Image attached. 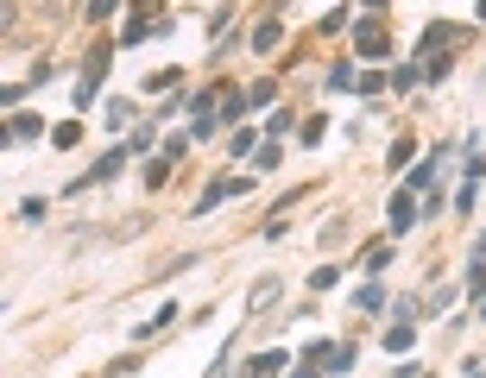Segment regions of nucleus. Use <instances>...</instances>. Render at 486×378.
Returning <instances> with one entry per match:
<instances>
[{"instance_id": "f257e3e1", "label": "nucleus", "mask_w": 486, "mask_h": 378, "mask_svg": "<svg viewBox=\"0 0 486 378\" xmlns=\"http://www.w3.org/2000/svg\"><path fill=\"white\" fill-rule=\"evenodd\" d=\"M348 32H354V57H360L367 70H379V64L392 57V32L379 26V13H360V20H354Z\"/></svg>"}, {"instance_id": "f03ea898", "label": "nucleus", "mask_w": 486, "mask_h": 378, "mask_svg": "<svg viewBox=\"0 0 486 378\" xmlns=\"http://www.w3.org/2000/svg\"><path fill=\"white\" fill-rule=\"evenodd\" d=\"M108 57H114V39L89 45V57H83V83H76V108H95V101H102V76H108Z\"/></svg>"}, {"instance_id": "7ed1b4c3", "label": "nucleus", "mask_w": 486, "mask_h": 378, "mask_svg": "<svg viewBox=\"0 0 486 378\" xmlns=\"http://www.w3.org/2000/svg\"><path fill=\"white\" fill-rule=\"evenodd\" d=\"M158 20H164V0H133V13H127V26H120V45L133 51V45L158 39Z\"/></svg>"}, {"instance_id": "20e7f679", "label": "nucleus", "mask_w": 486, "mask_h": 378, "mask_svg": "<svg viewBox=\"0 0 486 378\" xmlns=\"http://www.w3.org/2000/svg\"><path fill=\"white\" fill-rule=\"evenodd\" d=\"M417 221H423V196H417L411 183H398V189H392V202H385V227H392V240H398V233H411Z\"/></svg>"}, {"instance_id": "39448f33", "label": "nucleus", "mask_w": 486, "mask_h": 378, "mask_svg": "<svg viewBox=\"0 0 486 378\" xmlns=\"http://www.w3.org/2000/svg\"><path fill=\"white\" fill-rule=\"evenodd\" d=\"M247 189H253L247 177H208V183H202V196L190 202V215H215L221 202H240V196H247Z\"/></svg>"}, {"instance_id": "423d86ee", "label": "nucleus", "mask_w": 486, "mask_h": 378, "mask_svg": "<svg viewBox=\"0 0 486 378\" xmlns=\"http://www.w3.org/2000/svg\"><path fill=\"white\" fill-rule=\"evenodd\" d=\"M127 158H133L127 145H114V152H102V158H95V164H89V171H83V177H76V183L64 189V196H83V189H95V183H114V177L127 171Z\"/></svg>"}, {"instance_id": "0eeeda50", "label": "nucleus", "mask_w": 486, "mask_h": 378, "mask_svg": "<svg viewBox=\"0 0 486 378\" xmlns=\"http://www.w3.org/2000/svg\"><path fill=\"white\" fill-rule=\"evenodd\" d=\"M455 39H461V26H448V20L423 26V39H417V64H429V57H442V51H455Z\"/></svg>"}, {"instance_id": "6e6552de", "label": "nucleus", "mask_w": 486, "mask_h": 378, "mask_svg": "<svg viewBox=\"0 0 486 378\" xmlns=\"http://www.w3.org/2000/svg\"><path fill=\"white\" fill-rule=\"evenodd\" d=\"M285 365H291V353H285V347H266V353H253L247 365H240L234 378H278Z\"/></svg>"}, {"instance_id": "1a4fd4ad", "label": "nucleus", "mask_w": 486, "mask_h": 378, "mask_svg": "<svg viewBox=\"0 0 486 378\" xmlns=\"http://www.w3.org/2000/svg\"><path fill=\"white\" fill-rule=\"evenodd\" d=\"M39 133H45V120H39V114H26V108L7 120V145H26V139H39Z\"/></svg>"}, {"instance_id": "9d476101", "label": "nucleus", "mask_w": 486, "mask_h": 378, "mask_svg": "<svg viewBox=\"0 0 486 378\" xmlns=\"http://www.w3.org/2000/svg\"><path fill=\"white\" fill-rule=\"evenodd\" d=\"M171 171H177V158H171V152H152V158H146V171H139V183H146V189H164V177H171Z\"/></svg>"}, {"instance_id": "9b49d317", "label": "nucleus", "mask_w": 486, "mask_h": 378, "mask_svg": "<svg viewBox=\"0 0 486 378\" xmlns=\"http://www.w3.org/2000/svg\"><path fill=\"white\" fill-rule=\"evenodd\" d=\"M379 347H385V353H398V359H404V353H411V347H417V321H392V328H385V340H379Z\"/></svg>"}, {"instance_id": "f8f14e48", "label": "nucleus", "mask_w": 486, "mask_h": 378, "mask_svg": "<svg viewBox=\"0 0 486 378\" xmlns=\"http://www.w3.org/2000/svg\"><path fill=\"white\" fill-rule=\"evenodd\" d=\"M221 89H227V83H208V89H190V95H183V108H190V120H196V114H215V101H221Z\"/></svg>"}, {"instance_id": "ddd939ff", "label": "nucleus", "mask_w": 486, "mask_h": 378, "mask_svg": "<svg viewBox=\"0 0 486 378\" xmlns=\"http://www.w3.org/2000/svg\"><path fill=\"white\" fill-rule=\"evenodd\" d=\"M354 309H367V315H379V309H392V296L379 290V277H367V284L354 290Z\"/></svg>"}, {"instance_id": "4468645a", "label": "nucleus", "mask_w": 486, "mask_h": 378, "mask_svg": "<svg viewBox=\"0 0 486 378\" xmlns=\"http://www.w3.org/2000/svg\"><path fill=\"white\" fill-rule=\"evenodd\" d=\"M108 127H114V133H120V127L133 133V127H139V108H133L127 95H114V101H108Z\"/></svg>"}, {"instance_id": "2eb2a0df", "label": "nucleus", "mask_w": 486, "mask_h": 378, "mask_svg": "<svg viewBox=\"0 0 486 378\" xmlns=\"http://www.w3.org/2000/svg\"><path fill=\"white\" fill-rule=\"evenodd\" d=\"M171 321H177V303H164V309H152V315H146V321L133 328V340H152V334H158V328H171Z\"/></svg>"}, {"instance_id": "dca6fc26", "label": "nucleus", "mask_w": 486, "mask_h": 378, "mask_svg": "<svg viewBox=\"0 0 486 378\" xmlns=\"http://www.w3.org/2000/svg\"><path fill=\"white\" fill-rule=\"evenodd\" d=\"M215 114H221V127H240V114H247V89H227Z\"/></svg>"}, {"instance_id": "f3484780", "label": "nucleus", "mask_w": 486, "mask_h": 378, "mask_svg": "<svg viewBox=\"0 0 486 378\" xmlns=\"http://www.w3.org/2000/svg\"><path fill=\"white\" fill-rule=\"evenodd\" d=\"M278 39H285V26H278V13H272V20H260V26H253V39H247V45H253V51H272Z\"/></svg>"}, {"instance_id": "a211bd4d", "label": "nucleus", "mask_w": 486, "mask_h": 378, "mask_svg": "<svg viewBox=\"0 0 486 378\" xmlns=\"http://www.w3.org/2000/svg\"><path fill=\"white\" fill-rule=\"evenodd\" d=\"M51 145H57V152H76V145H83V120H57V127H51Z\"/></svg>"}, {"instance_id": "6ab92c4d", "label": "nucleus", "mask_w": 486, "mask_h": 378, "mask_svg": "<svg viewBox=\"0 0 486 378\" xmlns=\"http://www.w3.org/2000/svg\"><path fill=\"white\" fill-rule=\"evenodd\" d=\"M385 164H392V171H411V164H417V139H392V145H385Z\"/></svg>"}, {"instance_id": "aec40b11", "label": "nucleus", "mask_w": 486, "mask_h": 378, "mask_svg": "<svg viewBox=\"0 0 486 378\" xmlns=\"http://www.w3.org/2000/svg\"><path fill=\"white\" fill-rule=\"evenodd\" d=\"M272 303H278V277H260V284L247 290V309L260 315V309H272Z\"/></svg>"}, {"instance_id": "412c9836", "label": "nucleus", "mask_w": 486, "mask_h": 378, "mask_svg": "<svg viewBox=\"0 0 486 378\" xmlns=\"http://www.w3.org/2000/svg\"><path fill=\"white\" fill-rule=\"evenodd\" d=\"M448 70H455V51H442V57H429V64H423V89H436V83H448Z\"/></svg>"}, {"instance_id": "4be33fe9", "label": "nucleus", "mask_w": 486, "mask_h": 378, "mask_svg": "<svg viewBox=\"0 0 486 378\" xmlns=\"http://www.w3.org/2000/svg\"><path fill=\"white\" fill-rule=\"evenodd\" d=\"M354 83H360V70H354V57H341V64H329V89H348V95H354Z\"/></svg>"}, {"instance_id": "5701e85b", "label": "nucleus", "mask_w": 486, "mask_h": 378, "mask_svg": "<svg viewBox=\"0 0 486 378\" xmlns=\"http://www.w3.org/2000/svg\"><path fill=\"white\" fill-rule=\"evenodd\" d=\"M392 89H398V95L423 89V64H398V70H392Z\"/></svg>"}, {"instance_id": "b1692460", "label": "nucleus", "mask_w": 486, "mask_h": 378, "mask_svg": "<svg viewBox=\"0 0 486 378\" xmlns=\"http://www.w3.org/2000/svg\"><path fill=\"white\" fill-rule=\"evenodd\" d=\"M152 145H164V139H158V120H139L133 139H127V152H152Z\"/></svg>"}, {"instance_id": "393cba45", "label": "nucleus", "mask_w": 486, "mask_h": 378, "mask_svg": "<svg viewBox=\"0 0 486 378\" xmlns=\"http://www.w3.org/2000/svg\"><path fill=\"white\" fill-rule=\"evenodd\" d=\"M379 89H392V76H385V70H360V83H354V95H367V101H373Z\"/></svg>"}, {"instance_id": "a878e982", "label": "nucleus", "mask_w": 486, "mask_h": 378, "mask_svg": "<svg viewBox=\"0 0 486 378\" xmlns=\"http://www.w3.org/2000/svg\"><path fill=\"white\" fill-rule=\"evenodd\" d=\"M227 152H234V158H253V152H260V133H247V127H234Z\"/></svg>"}, {"instance_id": "bb28decb", "label": "nucleus", "mask_w": 486, "mask_h": 378, "mask_svg": "<svg viewBox=\"0 0 486 378\" xmlns=\"http://www.w3.org/2000/svg\"><path fill=\"white\" fill-rule=\"evenodd\" d=\"M354 359H360V347H354V340H341V347L329 353V372H354Z\"/></svg>"}, {"instance_id": "cd10ccee", "label": "nucleus", "mask_w": 486, "mask_h": 378, "mask_svg": "<svg viewBox=\"0 0 486 378\" xmlns=\"http://www.w3.org/2000/svg\"><path fill=\"white\" fill-rule=\"evenodd\" d=\"M461 183H473V189H486V158H480V152H467V171H461Z\"/></svg>"}, {"instance_id": "c85d7f7f", "label": "nucleus", "mask_w": 486, "mask_h": 378, "mask_svg": "<svg viewBox=\"0 0 486 378\" xmlns=\"http://www.w3.org/2000/svg\"><path fill=\"white\" fill-rule=\"evenodd\" d=\"M83 13H89V26H102V20H114V13H120V0H89Z\"/></svg>"}, {"instance_id": "c756f323", "label": "nucleus", "mask_w": 486, "mask_h": 378, "mask_svg": "<svg viewBox=\"0 0 486 378\" xmlns=\"http://www.w3.org/2000/svg\"><path fill=\"white\" fill-rule=\"evenodd\" d=\"M272 95H278L272 83H247V108H272Z\"/></svg>"}, {"instance_id": "7c9ffc66", "label": "nucleus", "mask_w": 486, "mask_h": 378, "mask_svg": "<svg viewBox=\"0 0 486 378\" xmlns=\"http://www.w3.org/2000/svg\"><path fill=\"white\" fill-rule=\"evenodd\" d=\"M335 284H341V271H335V265H316V277H310V290L323 296V290H335Z\"/></svg>"}, {"instance_id": "2f4dec72", "label": "nucleus", "mask_w": 486, "mask_h": 378, "mask_svg": "<svg viewBox=\"0 0 486 378\" xmlns=\"http://www.w3.org/2000/svg\"><path fill=\"white\" fill-rule=\"evenodd\" d=\"M467 296H486V259L467 265Z\"/></svg>"}, {"instance_id": "473e14b6", "label": "nucleus", "mask_w": 486, "mask_h": 378, "mask_svg": "<svg viewBox=\"0 0 486 378\" xmlns=\"http://www.w3.org/2000/svg\"><path fill=\"white\" fill-rule=\"evenodd\" d=\"M348 26H354V13H348V7H335V13H323V32H348Z\"/></svg>"}, {"instance_id": "72a5a7b5", "label": "nucleus", "mask_w": 486, "mask_h": 378, "mask_svg": "<svg viewBox=\"0 0 486 378\" xmlns=\"http://www.w3.org/2000/svg\"><path fill=\"white\" fill-rule=\"evenodd\" d=\"M146 89H152V95H171V89H177V70H158V76H146Z\"/></svg>"}, {"instance_id": "f704fd0d", "label": "nucleus", "mask_w": 486, "mask_h": 378, "mask_svg": "<svg viewBox=\"0 0 486 378\" xmlns=\"http://www.w3.org/2000/svg\"><path fill=\"white\" fill-rule=\"evenodd\" d=\"M473 202H480V189H473V183H455V208L473 215Z\"/></svg>"}, {"instance_id": "c9c22d12", "label": "nucleus", "mask_w": 486, "mask_h": 378, "mask_svg": "<svg viewBox=\"0 0 486 378\" xmlns=\"http://www.w3.org/2000/svg\"><path fill=\"white\" fill-rule=\"evenodd\" d=\"M385 265H392V246H373V252H367V277H379Z\"/></svg>"}, {"instance_id": "e433bc0d", "label": "nucleus", "mask_w": 486, "mask_h": 378, "mask_svg": "<svg viewBox=\"0 0 486 378\" xmlns=\"http://www.w3.org/2000/svg\"><path fill=\"white\" fill-rule=\"evenodd\" d=\"M227 365H234V340H221V353H215V359H208V378H221V372H227Z\"/></svg>"}, {"instance_id": "4c0bfd02", "label": "nucleus", "mask_w": 486, "mask_h": 378, "mask_svg": "<svg viewBox=\"0 0 486 378\" xmlns=\"http://www.w3.org/2000/svg\"><path fill=\"white\" fill-rule=\"evenodd\" d=\"M291 127H297V120H291V108H278V114H272V127H266V139H278V133H291Z\"/></svg>"}, {"instance_id": "58836bf2", "label": "nucleus", "mask_w": 486, "mask_h": 378, "mask_svg": "<svg viewBox=\"0 0 486 378\" xmlns=\"http://www.w3.org/2000/svg\"><path fill=\"white\" fill-rule=\"evenodd\" d=\"M329 139V120H304V145H323Z\"/></svg>"}, {"instance_id": "ea45409f", "label": "nucleus", "mask_w": 486, "mask_h": 378, "mask_svg": "<svg viewBox=\"0 0 486 378\" xmlns=\"http://www.w3.org/2000/svg\"><path fill=\"white\" fill-rule=\"evenodd\" d=\"M278 158H285L278 145H260V152H253V164H260V171H278Z\"/></svg>"}, {"instance_id": "a19ab883", "label": "nucleus", "mask_w": 486, "mask_h": 378, "mask_svg": "<svg viewBox=\"0 0 486 378\" xmlns=\"http://www.w3.org/2000/svg\"><path fill=\"white\" fill-rule=\"evenodd\" d=\"M329 353H335L329 340H310V347H304V359H310V365H329Z\"/></svg>"}, {"instance_id": "79ce46f5", "label": "nucleus", "mask_w": 486, "mask_h": 378, "mask_svg": "<svg viewBox=\"0 0 486 378\" xmlns=\"http://www.w3.org/2000/svg\"><path fill=\"white\" fill-rule=\"evenodd\" d=\"M461 378H486V359H473V353H467V359H461Z\"/></svg>"}, {"instance_id": "37998d69", "label": "nucleus", "mask_w": 486, "mask_h": 378, "mask_svg": "<svg viewBox=\"0 0 486 378\" xmlns=\"http://www.w3.org/2000/svg\"><path fill=\"white\" fill-rule=\"evenodd\" d=\"M323 372H329V365H310V359H304V365H297L291 378H323Z\"/></svg>"}, {"instance_id": "c03bdc74", "label": "nucleus", "mask_w": 486, "mask_h": 378, "mask_svg": "<svg viewBox=\"0 0 486 378\" xmlns=\"http://www.w3.org/2000/svg\"><path fill=\"white\" fill-rule=\"evenodd\" d=\"M360 13H385V0H360Z\"/></svg>"}, {"instance_id": "a18cd8bd", "label": "nucleus", "mask_w": 486, "mask_h": 378, "mask_svg": "<svg viewBox=\"0 0 486 378\" xmlns=\"http://www.w3.org/2000/svg\"><path fill=\"white\" fill-rule=\"evenodd\" d=\"M473 259H486V233H480V240H473Z\"/></svg>"}, {"instance_id": "49530a36", "label": "nucleus", "mask_w": 486, "mask_h": 378, "mask_svg": "<svg viewBox=\"0 0 486 378\" xmlns=\"http://www.w3.org/2000/svg\"><path fill=\"white\" fill-rule=\"evenodd\" d=\"M473 20H480V26H486V0H480V7H473Z\"/></svg>"}, {"instance_id": "de8ad7c7", "label": "nucleus", "mask_w": 486, "mask_h": 378, "mask_svg": "<svg viewBox=\"0 0 486 378\" xmlns=\"http://www.w3.org/2000/svg\"><path fill=\"white\" fill-rule=\"evenodd\" d=\"M423 378H429V372H423Z\"/></svg>"}]
</instances>
